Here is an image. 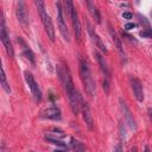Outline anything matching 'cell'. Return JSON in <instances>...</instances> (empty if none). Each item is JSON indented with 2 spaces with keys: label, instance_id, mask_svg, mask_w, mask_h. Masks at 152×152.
I'll use <instances>...</instances> for the list:
<instances>
[{
  "label": "cell",
  "instance_id": "2e32d148",
  "mask_svg": "<svg viewBox=\"0 0 152 152\" xmlns=\"http://www.w3.org/2000/svg\"><path fill=\"white\" fill-rule=\"evenodd\" d=\"M95 56L97 58V62L100 64V68H101L102 72L104 74V77H109V71H108V66H107V63L104 61V57L99 52H95Z\"/></svg>",
  "mask_w": 152,
  "mask_h": 152
},
{
  "label": "cell",
  "instance_id": "484cf974",
  "mask_svg": "<svg viewBox=\"0 0 152 152\" xmlns=\"http://www.w3.org/2000/svg\"><path fill=\"white\" fill-rule=\"evenodd\" d=\"M148 116H150V119L152 120V108L148 109Z\"/></svg>",
  "mask_w": 152,
  "mask_h": 152
},
{
  "label": "cell",
  "instance_id": "5b68a950",
  "mask_svg": "<svg viewBox=\"0 0 152 152\" xmlns=\"http://www.w3.org/2000/svg\"><path fill=\"white\" fill-rule=\"evenodd\" d=\"M0 38H1V42H2V44L5 46V49H6L7 55L12 58L14 56V51H13V46H12V43L10 40V36H8L6 26H5L4 19H1V25H0Z\"/></svg>",
  "mask_w": 152,
  "mask_h": 152
},
{
  "label": "cell",
  "instance_id": "ba28073f",
  "mask_svg": "<svg viewBox=\"0 0 152 152\" xmlns=\"http://www.w3.org/2000/svg\"><path fill=\"white\" fill-rule=\"evenodd\" d=\"M81 112H82V116H83V120H84L86 125L88 126L89 129H93V127H94L93 115H91V112H90V108H89L88 103L83 101L82 96H81Z\"/></svg>",
  "mask_w": 152,
  "mask_h": 152
},
{
  "label": "cell",
  "instance_id": "f546056e",
  "mask_svg": "<svg viewBox=\"0 0 152 152\" xmlns=\"http://www.w3.org/2000/svg\"><path fill=\"white\" fill-rule=\"evenodd\" d=\"M151 15H152V12H151Z\"/></svg>",
  "mask_w": 152,
  "mask_h": 152
},
{
  "label": "cell",
  "instance_id": "f1b7e54d",
  "mask_svg": "<svg viewBox=\"0 0 152 152\" xmlns=\"http://www.w3.org/2000/svg\"><path fill=\"white\" fill-rule=\"evenodd\" d=\"M55 152H66V151H62V150H56Z\"/></svg>",
  "mask_w": 152,
  "mask_h": 152
},
{
  "label": "cell",
  "instance_id": "d4e9b609",
  "mask_svg": "<svg viewBox=\"0 0 152 152\" xmlns=\"http://www.w3.org/2000/svg\"><path fill=\"white\" fill-rule=\"evenodd\" d=\"M135 27V24H133V23H127L126 25H125V28L126 30H132V28H134Z\"/></svg>",
  "mask_w": 152,
  "mask_h": 152
},
{
  "label": "cell",
  "instance_id": "6da1fadb",
  "mask_svg": "<svg viewBox=\"0 0 152 152\" xmlns=\"http://www.w3.org/2000/svg\"><path fill=\"white\" fill-rule=\"evenodd\" d=\"M58 75H59L61 81L64 84V89L66 91V95H68V99H69V102H70L71 110H72V113L75 115H77L78 112L81 110V95H78L77 90L74 87L70 71H69L68 68L59 66L58 68Z\"/></svg>",
  "mask_w": 152,
  "mask_h": 152
},
{
  "label": "cell",
  "instance_id": "7a4b0ae2",
  "mask_svg": "<svg viewBox=\"0 0 152 152\" xmlns=\"http://www.w3.org/2000/svg\"><path fill=\"white\" fill-rule=\"evenodd\" d=\"M80 75H81V80L83 82L86 91L88 93L89 96H94L95 89H96L95 82L93 80V76H91V72H90V69H89L87 61H84L82 58L80 59Z\"/></svg>",
  "mask_w": 152,
  "mask_h": 152
},
{
  "label": "cell",
  "instance_id": "7c38bea8",
  "mask_svg": "<svg viewBox=\"0 0 152 152\" xmlns=\"http://www.w3.org/2000/svg\"><path fill=\"white\" fill-rule=\"evenodd\" d=\"M70 18H71V23H72L75 36H76L77 39H81V25H80V20H78V15H77L76 8L72 10V12L70 14Z\"/></svg>",
  "mask_w": 152,
  "mask_h": 152
},
{
  "label": "cell",
  "instance_id": "d6986e66",
  "mask_svg": "<svg viewBox=\"0 0 152 152\" xmlns=\"http://www.w3.org/2000/svg\"><path fill=\"white\" fill-rule=\"evenodd\" d=\"M71 146H72L74 150H76V152H82V151H84V146H83L80 141H77V140H75V139H71Z\"/></svg>",
  "mask_w": 152,
  "mask_h": 152
},
{
  "label": "cell",
  "instance_id": "e0dca14e",
  "mask_svg": "<svg viewBox=\"0 0 152 152\" xmlns=\"http://www.w3.org/2000/svg\"><path fill=\"white\" fill-rule=\"evenodd\" d=\"M86 4H87V6H88V8H89V12H90L91 17L96 20V23H97V24H100V23H101V15H100V13H99V11H97L96 6H95L91 1H87Z\"/></svg>",
  "mask_w": 152,
  "mask_h": 152
},
{
  "label": "cell",
  "instance_id": "cb8c5ba5",
  "mask_svg": "<svg viewBox=\"0 0 152 152\" xmlns=\"http://www.w3.org/2000/svg\"><path fill=\"white\" fill-rule=\"evenodd\" d=\"M113 152H124V148H122V145L119 142L115 147H114V150H113Z\"/></svg>",
  "mask_w": 152,
  "mask_h": 152
},
{
  "label": "cell",
  "instance_id": "44dd1931",
  "mask_svg": "<svg viewBox=\"0 0 152 152\" xmlns=\"http://www.w3.org/2000/svg\"><path fill=\"white\" fill-rule=\"evenodd\" d=\"M140 36H141V37H152V32H151V30L140 31Z\"/></svg>",
  "mask_w": 152,
  "mask_h": 152
},
{
  "label": "cell",
  "instance_id": "4fadbf2b",
  "mask_svg": "<svg viewBox=\"0 0 152 152\" xmlns=\"http://www.w3.org/2000/svg\"><path fill=\"white\" fill-rule=\"evenodd\" d=\"M108 31H109V34H110V37H112V40H113V43H114V45L116 46V49H118V51L120 52V53H124V49H122V43H121V39L119 38V36H118V33H116V31L110 26V25H108Z\"/></svg>",
  "mask_w": 152,
  "mask_h": 152
},
{
  "label": "cell",
  "instance_id": "277c9868",
  "mask_svg": "<svg viewBox=\"0 0 152 152\" xmlns=\"http://www.w3.org/2000/svg\"><path fill=\"white\" fill-rule=\"evenodd\" d=\"M56 7H57V20H58V27H59V31L63 36V38L69 42L70 40V34H69V31H68V27H66V24L64 21V15H63V7H62V2H56Z\"/></svg>",
  "mask_w": 152,
  "mask_h": 152
},
{
  "label": "cell",
  "instance_id": "8992f818",
  "mask_svg": "<svg viewBox=\"0 0 152 152\" xmlns=\"http://www.w3.org/2000/svg\"><path fill=\"white\" fill-rule=\"evenodd\" d=\"M15 14H17V18H18V21L24 26H28V13H27V10H26V6L23 1H18L17 2V7H15Z\"/></svg>",
  "mask_w": 152,
  "mask_h": 152
},
{
  "label": "cell",
  "instance_id": "9a60e30c",
  "mask_svg": "<svg viewBox=\"0 0 152 152\" xmlns=\"http://www.w3.org/2000/svg\"><path fill=\"white\" fill-rule=\"evenodd\" d=\"M18 43H20L21 44V46H23V52H24V56L31 62V63H33L34 64V55H33V52L28 49V46L25 44V42L24 40H21L20 38L18 39Z\"/></svg>",
  "mask_w": 152,
  "mask_h": 152
},
{
  "label": "cell",
  "instance_id": "5bb4252c",
  "mask_svg": "<svg viewBox=\"0 0 152 152\" xmlns=\"http://www.w3.org/2000/svg\"><path fill=\"white\" fill-rule=\"evenodd\" d=\"M88 32H89V34H90V37H91V39H93V42H94V43H95V44H96V45L100 48V50H101L102 52H104V53H106V52H107V49L104 48L103 43L101 42V39H100V38H99V36H97V34L94 32L93 27H91L89 24H88Z\"/></svg>",
  "mask_w": 152,
  "mask_h": 152
},
{
  "label": "cell",
  "instance_id": "ffe728a7",
  "mask_svg": "<svg viewBox=\"0 0 152 152\" xmlns=\"http://www.w3.org/2000/svg\"><path fill=\"white\" fill-rule=\"evenodd\" d=\"M48 141H50L51 144H55V145H58V146H61V147H64L65 146V144L62 141V140H59V139H46Z\"/></svg>",
  "mask_w": 152,
  "mask_h": 152
},
{
  "label": "cell",
  "instance_id": "83f0119b",
  "mask_svg": "<svg viewBox=\"0 0 152 152\" xmlns=\"http://www.w3.org/2000/svg\"><path fill=\"white\" fill-rule=\"evenodd\" d=\"M129 152H138V148H137V147H133V148H132Z\"/></svg>",
  "mask_w": 152,
  "mask_h": 152
},
{
  "label": "cell",
  "instance_id": "7402d4cb",
  "mask_svg": "<svg viewBox=\"0 0 152 152\" xmlns=\"http://www.w3.org/2000/svg\"><path fill=\"white\" fill-rule=\"evenodd\" d=\"M120 132H121V133H120L121 138H122V139L125 140V139H126V131H125V127L122 126V124L120 125Z\"/></svg>",
  "mask_w": 152,
  "mask_h": 152
},
{
  "label": "cell",
  "instance_id": "4316f807",
  "mask_svg": "<svg viewBox=\"0 0 152 152\" xmlns=\"http://www.w3.org/2000/svg\"><path fill=\"white\" fill-rule=\"evenodd\" d=\"M144 152H151V151H150V147H148V146H145V148H144Z\"/></svg>",
  "mask_w": 152,
  "mask_h": 152
},
{
  "label": "cell",
  "instance_id": "30bf717a",
  "mask_svg": "<svg viewBox=\"0 0 152 152\" xmlns=\"http://www.w3.org/2000/svg\"><path fill=\"white\" fill-rule=\"evenodd\" d=\"M131 86H132V89H133L135 99L138 101L142 102L144 101V89H142L141 83L137 78H131Z\"/></svg>",
  "mask_w": 152,
  "mask_h": 152
},
{
  "label": "cell",
  "instance_id": "3957f363",
  "mask_svg": "<svg viewBox=\"0 0 152 152\" xmlns=\"http://www.w3.org/2000/svg\"><path fill=\"white\" fill-rule=\"evenodd\" d=\"M34 5H36L37 11L40 15V19H42V23L44 25V28H45L48 37L51 40H55V28H53L52 21L50 19V15L48 14V12L45 10V2L44 1H34Z\"/></svg>",
  "mask_w": 152,
  "mask_h": 152
},
{
  "label": "cell",
  "instance_id": "52a82bcc",
  "mask_svg": "<svg viewBox=\"0 0 152 152\" xmlns=\"http://www.w3.org/2000/svg\"><path fill=\"white\" fill-rule=\"evenodd\" d=\"M25 80H26V82H27V84H28V87H30V89H31V93H32V95H33L36 102H39V101L42 100V91H40L39 86L37 84V82L34 81L33 76H32L30 72L26 71V72H25Z\"/></svg>",
  "mask_w": 152,
  "mask_h": 152
},
{
  "label": "cell",
  "instance_id": "ac0fdd59",
  "mask_svg": "<svg viewBox=\"0 0 152 152\" xmlns=\"http://www.w3.org/2000/svg\"><path fill=\"white\" fill-rule=\"evenodd\" d=\"M0 80H1V86H2V88L5 89V91L6 93H11V88H10V84L7 83V80H6V75H5V70H4V68L1 66L0 68Z\"/></svg>",
  "mask_w": 152,
  "mask_h": 152
},
{
  "label": "cell",
  "instance_id": "8fae6325",
  "mask_svg": "<svg viewBox=\"0 0 152 152\" xmlns=\"http://www.w3.org/2000/svg\"><path fill=\"white\" fill-rule=\"evenodd\" d=\"M42 116L46 119H52V120H59L61 119V110L57 107H50L46 108L45 110L42 112Z\"/></svg>",
  "mask_w": 152,
  "mask_h": 152
},
{
  "label": "cell",
  "instance_id": "603a6c76",
  "mask_svg": "<svg viewBox=\"0 0 152 152\" xmlns=\"http://www.w3.org/2000/svg\"><path fill=\"white\" fill-rule=\"evenodd\" d=\"M132 17H133V15H132L131 12H124V13H122V18H124V19L129 20V19H132Z\"/></svg>",
  "mask_w": 152,
  "mask_h": 152
},
{
  "label": "cell",
  "instance_id": "9c48e42d",
  "mask_svg": "<svg viewBox=\"0 0 152 152\" xmlns=\"http://www.w3.org/2000/svg\"><path fill=\"white\" fill-rule=\"evenodd\" d=\"M120 107H121V110H122V114H124V118H125L126 124L129 126V128L132 131H135L137 129V124H135V120H134L133 114L131 113L129 108L127 107V104L124 101H120Z\"/></svg>",
  "mask_w": 152,
  "mask_h": 152
}]
</instances>
